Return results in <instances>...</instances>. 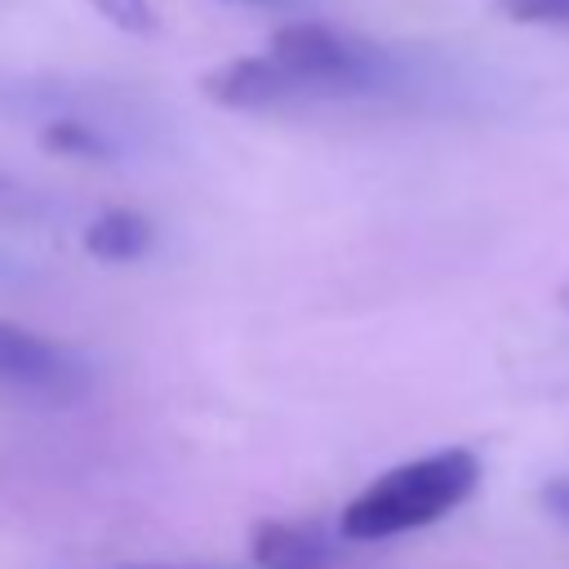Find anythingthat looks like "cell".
Returning a JSON list of instances; mask_svg holds the SVG:
<instances>
[{"mask_svg":"<svg viewBox=\"0 0 569 569\" xmlns=\"http://www.w3.org/2000/svg\"><path fill=\"white\" fill-rule=\"evenodd\" d=\"M480 485V458L471 449H436L409 458L369 480L338 516V533L351 542H382L445 520Z\"/></svg>","mask_w":569,"mask_h":569,"instance_id":"cell-1","label":"cell"},{"mask_svg":"<svg viewBox=\"0 0 569 569\" xmlns=\"http://www.w3.org/2000/svg\"><path fill=\"white\" fill-rule=\"evenodd\" d=\"M267 49L293 71L302 102H347V98H387L405 93L409 76L405 62L333 22L320 18H298L280 22L267 40Z\"/></svg>","mask_w":569,"mask_h":569,"instance_id":"cell-2","label":"cell"},{"mask_svg":"<svg viewBox=\"0 0 569 569\" xmlns=\"http://www.w3.org/2000/svg\"><path fill=\"white\" fill-rule=\"evenodd\" d=\"M0 391L36 405H71L93 391V365L58 338L0 320Z\"/></svg>","mask_w":569,"mask_h":569,"instance_id":"cell-3","label":"cell"},{"mask_svg":"<svg viewBox=\"0 0 569 569\" xmlns=\"http://www.w3.org/2000/svg\"><path fill=\"white\" fill-rule=\"evenodd\" d=\"M200 93L227 111H276V107H298L302 89L293 71L267 49V53H240L218 62L213 71L200 76Z\"/></svg>","mask_w":569,"mask_h":569,"instance_id":"cell-4","label":"cell"},{"mask_svg":"<svg viewBox=\"0 0 569 569\" xmlns=\"http://www.w3.org/2000/svg\"><path fill=\"white\" fill-rule=\"evenodd\" d=\"M253 569H329L333 538L316 520H258L249 533Z\"/></svg>","mask_w":569,"mask_h":569,"instance_id":"cell-5","label":"cell"},{"mask_svg":"<svg viewBox=\"0 0 569 569\" xmlns=\"http://www.w3.org/2000/svg\"><path fill=\"white\" fill-rule=\"evenodd\" d=\"M80 244L98 262H138L142 253H151L156 227L138 209H102V213H93L84 222Z\"/></svg>","mask_w":569,"mask_h":569,"instance_id":"cell-6","label":"cell"},{"mask_svg":"<svg viewBox=\"0 0 569 569\" xmlns=\"http://www.w3.org/2000/svg\"><path fill=\"white\" fill-rule=\"evenodd\" d=\"M40 147L53 151V156H71V160H111L116 156V142L84 116H53L44 129H40Z\"/></svg>","mask_w":569,"mask_h":569,"instance_id":"cell-7","label":"cell"},{"mask_svg":"<svg viewBox=\"0 0 569 569\" xmlns=\"http://www.w3.org/2000/svg\"><path fill=\"white\" fill-rule=\"evenodd\" d=\"M102 22H111L124 36H151L160 27L156 0H84Z\"/></svg>","mask_w":569,"mask_h":569,"instance_id":"cell-8","label":"cell"},{"mask_svg":"<svg viewBox=\"0 0 569 569\" xmlns=\"http://www.w3.org/2000/svg\"><path fill=\"white\" fill-rule=\"evenodd\" d=\"M0 218H18V222H40L49 218V196H40L36 187H27L22 178L0 169Z\"/></svg>","mask_w":569,"mask_h":569,"instance_id":"cell-9","label":"cell"},{"mask_svg":"<svg viewBox=\"0 0 569 569\" xmlns=\"http://www.w3.org/2000/svg\"><path fill=\"white\" fill-rule=\"evenodd\" d=\"M511 22H556L569 27V0H498Z\"/></svg>","mask_w":569,"mask_h":569,"instance_id":"cell-10","label":"cell"},{"mask_svg":"<svg viewBox=\"0 0 569 569\" xmlns=\"http://www.w3.org/2000/svg\"><path fill=\"white\" fill-rule=\"evenodd\" d=\"M538 502L551 520H560L569 529V476H551L542 489H538Z\"/></svg>","mask_w":569,"mask_h":569,"instance_id":"cell-11","label":"cell"},{"mask_svg":"<svg viewBox=\"0 0 569 569\" xmlns=\"http://www.w3.org/2000/svg\"><path fill=\"white\" fill-rule=\"evenodd\" d=\"M102 569H227V565H178V560H129V565H102Z\"/></svg>","mask_w":569,"mask_h":569,"instance_id":"cell-12","label":"cell"},{"mask_svg":"<svg viewBox=\"0 0 569 569\" xmlns=\"http://www.w3.org/2000/svg\"><path fill=\"white\" fill-rule=\"evenodd\" d=\"M222 4H244V9H293L302 0H222Z\"/></svg>","mask_w":569,"mask_h":569,"instance_id":"cell-13","label":"cell"},{"mask_svg":"<svg viewBox=\"0 0 569 569\" xmlns=\"http://www.w3.org/2000/svg\"><path fill=\"white\" fill-rule=\"evenodd\" d=\"M560 307H565V311H569V280H565V284H560Z\"/></svg>","mask_w":569,"mask_h":569,"instance_id":"cell-14","label":"cell"},{"mask_svg":"<svg viewBox=\"0 0 569 569\" xmlns=\"http://www.w3.org/2000/svg\"><path fill=\"white\" fill-rule=\"evenodd\" d=\"M0 267H4V258H0Z\"/></svg>","mask_w":569,"mask_h":569,"instance_id":"cell-15","label":"cell"}]
</instances>
